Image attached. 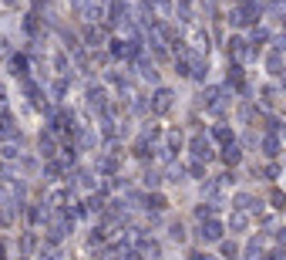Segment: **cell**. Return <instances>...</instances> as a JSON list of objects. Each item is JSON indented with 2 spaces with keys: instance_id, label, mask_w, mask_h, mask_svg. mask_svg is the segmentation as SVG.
Returning <instances> with one entry per match:
<instances>
[{
  "instance_id": "obj_12",
  "label": "cell",
  "mask_w": 286,
  "mask_h": 260,
  "mask_svg": "<svg viewBox=\"0 0 286 260\" xmlns=\"http://www.w3.org/2000/svg\"><path fill=\"white\" fill-rule=\"evenodd\" d=\"M94 166H98V172H115V159H111V156H101Z\"/></svg>"
},
{
  "instance_id": "obj_7",
  "label": "cell",
  "mask_w": 286,
  "mask_h": 260,
  "mask_svg": "<svg viewBox=\"0 0 286 260\" xmlns=\"http://www.w3.org/2000/svg\"><path fill=\"white\" fill-rule=\"evenodd\" d=\"M229 226H232V230H236V233H242V230L249 226V216H246V213H242V210H239V213H232Z\"/></svg>"
},
{
  "instance_id": "obj_16",
  "label": "cell",
  "mask_w": 286,
  "mask_h": 260,
  "mask_svg": "<svg viewBox=\"0 0 286 260\" xmlns=\"http://www.w3.org/2000/svg\"><path fill=\"white\" fill-rule=\"evenodd\" d=\"M14 75H27V61L24 57H14Z\"/></svg>"
},
{
  "instance_id": "obj_22",
  "label": "cell",
  "mask_w": 286,
  "mask_h": 260,
  "mask_svg": "<svg viewBox=\"0 0 286 260\" xmlns=\"http://www.w3.org/2000/svg\"><path fill=\"white\" fill-rule=\"evenodd\" d=\"M182 146V136H175V132H172V136H168V149H178Z\"/></svg>"
},
{
  "instance_id": "obj_18",
  "label": "cell",
  "mask_w": 286,
  "mask_h": 260,
  "mask_svg": "<svg viewBox=\"0 0 286 260\" xmlns=\"http://www.w3.org/2000/svg\"><path fill=\"white\" fill-rule=\"evenodd\" d=\"M41 152H44V156H54V142L44 139V136H41Z\"/></svg>"
},
{
  "instance_id": "obj_10",
  "label": "cell",
  "mask_w": 286,
  "mask_h": 260,
  "mask_svg": "<svg viewBox=\"0 0 286 260\" xmlns=\"http://www.w3.org/2000/svg\"><path fill=\"white\" fill-rule=\"evenodd\" d=\"M222 159H226V162H232V166H236V162H239V149L232 146V142H226V149H222Z\"/></svg>"
},
{
  "instance_id": "obj_6",
  "label": "cell",
  "mask_w": 286,
  "mask_h": 260,
  "mask_svg": "<svg viewBox=\"0 0 286 260\" xmlns=\"http://www.w3.org/2000/svg\"><path fill=\"white\" fill-rule=\"evenodd\" d=\"M138 253H145V257H158L162 250H158L155 240H138Z\"/></svg>"
},
{
  "instance_id": "obj_8",
  "label": "cell",
  "mask_w": 286,
  "mask_h": 260,
  "mask_svg": "<svg viewBox=\"0 0 286 260\" xmlns=\"http://www.w3.org/2000/svg\"><path fill=\"white\" fill-rule=\"evenodd\" d=\"M263 152H266V156H276V152H279V139H276V136H266L263 139Z\"/></svg>"
},
{
  "instance_id": "obj_20",
  "label": "cell",
  "mask_w": 286,
  "mask_h": 260,
  "mask_svg": "<svg viewBox=\"0 0 286 260\" xmlns=\"http://www.w3.org/2000/svg\"><path fill=\"white\" fill-rule=\"evenodd\" d=\"M84 41H88V44H98V31L88 27V31H84Z\"/></svg>"
},
{
  "instance_id": "obj_23",
  "label": "cell",
  "mask_w": 286,
  "mask_h": 260,
  "mask_svg": "<svg viewBox=\"0 0 286 260\" xmlns=\"http://www.w3.org/2000/svg\"><path fill=\"white\" fill-rule=\"evenodd\" d=\"M222 253L226 257H236V243H222Z\"/></svg>"
},
{
  "instance_id": "obj_11",
  "label": "cell",
  "mask_w": 286,
  "mask_h": 260,
  "mask_svg": "<svg viewBox=\"0 0 286 260\" xmlns=\"http://www.w3.org/2000/svg\"><path fill=\"white\" fill-rule=\"evenodd\" d=\"M229 51L236 57H242V54H246V41H242V37H229Z\"/></svg>"
},
{
  "instance_id": "obj_24",
  "label": "cell",
  "mask_w": 286,
  "mask_h": 260,
  "mask_svg": "<svg viewBox=\"0 0 286 260\" xmlns=\"http://www.w3.org/2000/svg\"><path fill=\"white\" fill-rule=\"evenodd\" d=\"M276 240H279V243H286V226H279V230H276Z\"/></svg>"
},
{
  "instance_id": "obj_14",
  "label": "cell",
  "mask_w": 286,
  "mask_h": 260,
  "mask_svg": "<svg viewBox=\"0 0 286 260\" xmlns=\"http://www.w3.org/2000/svg\"><path fill=\"white\" fill-rule=\"evenodd\" d=\"M67 203V192L64 189H57V192H51V206H57V210H61V206Z\"/></svg>"
},
{
  "instance_id": "obj_15",
  "label": "cell",
  "mask_w": 286,
  "mask_h": 260,
  "mask_svg": "<svg viewBox=\"0 0 286 260\" xmlns=\"http://www.w3.org/2000/svg\"><path fill=\"white\" fill-rule=\"evenodd\" d=\"M263 253V243L259 240H249V247H246V257H259Z\"/></svg>"
},
{
  "instance_id": "obj_19",
  "label": "cell",
  "mask_w": 286,
  "mask_h": 260,
  "mask_svg": "<svg viewBox=\"0 0 286 260\" xmlns=\"http://www.w3.org/2000/svg\"><path fill=\"white\" fill-rule=\"evenodd\" d=\"M148 206H152V210H165V196H152V200H148Z\"/></svg>"
},
{
  "instance_id": "obj_17",
  "label": "cell",
  "mask_w": 286,
  "mask_h": 260,
  "mask_svg": "<svg viewBox=\"0 0 286 260\" xmlns=\"http://www.w3.org/2000/svg\"><path fill=\"white\" fill-rule=\"evenodd\" d=\"M236 203H239V210H249V206H253V196H246V192H239V196H236Z\"/></svg>"
},
{
  "instance_id": "obj_25",
  "label": "cell",
  "mask_w": 286,
  "mask_h": 260,
  "mask_svg": "<svg viewBox=\"0 0 286 260\" xmlns=\"http://www.w3.org/2000/svg\"><path fill=\"white\" fill-rule=\"evenodd\" d=\"M0 102H4V85H0Z\"/></svg>"
},
{
  "instance_id": "obj_13",
  "label": "cell",
  "mask_w": 286,
  "mask_h": 260,
  "mask_svg": "<svg viewBox=\"0 0 286 260\" xmlns=\"http://www.w3.org/2000/svg\"><path fill=\"white\" fill-rule=\"evenodd\" d=\"M212 136L219 139V142H232V132L226 128V125H216V128H212Z\"/></svg>"
},
{
  "instance_id": "obj_9",
  "label": "cell",
  "mask_w": 286,
  "mask_h": 260,
  "mask_svg": "<svg viewBox=\"0 0 286 260\" xmlns=\"http://www.w3.org/2000/svg\"><path fill=\"white\" fill-rule=\"evenodd\" d=\"M266 64H269V71H273V75H279V68H283V54H279V47L269 54V61H266Z\"/></svg>"
},
{
  "instance_id": "obj_4",
  "label": "cell",
  "mask_w": 286,
  "mask_h": 260,
  "mask_svg": "<svg viewBox=\"0 0 286 260\" xmlns=\"http://www.w3.org/2000/svg\"><path fill=\"white\" fill-rule=\"evenodd\" d=\"M47 220H51V237L54 240H61L67 230H71V220H67V216H47Z\"/></svg>"
},
{
  "instance_id": "obj_21",
  "label": "cell",
  "mask_w": 286,
  "mask_h": 260,
  "mask_svg": "<svg viewBox=\"0 0 286 260\" xmlns=\"http://www.w3.org/2000/svg\"><path fill=\"white\" fill-rule=\"evenodd\" d=\"M172 240H185V230H182V223L172 226Z\"/></svg>"
},
{
  "instance_id": "obj_2",
  "label": "cell",
  "mask_w": 286,
  "mask_h": 260,
  "mask_svg": "<svg viewBox=\"0 0 286 260\" xmlns=\"http://www.w3.org/2000/svg\"><path fill=\"white\" fill-rule=\"evenodd\" d=\"M172 98H175V95H172L168 88H158V91H155V98H152V112L155 115H165L168 108H172Z\"/></svg>"
},
{
  "instance_id": "obj_5",
  "label": "cell",
  "mask_w": 286,
  "mask_h": 260,
  "mask_svg": "<svg viewBox=\"0 0 286 260\" xmlns=\"http://www.w3.org/2000/svg\"><path fill=\"white\" fill-rule=\"evenodd\" d=\"M88 102H91V108H101V105H105V88L91 85V88H88Z\"/></svg>"
},
{
  "instance_id": "obj_1",
  "label": "cell",
  "mask_w": 286,
  "mask_h": 260,
  "mask_svg": "<svg viewBox=\"0 0 286 260\" xmlns=\"http://www.w3.org/2000/svg\"><path fill=\"white\" fill-rule=\"evenodd\" d=\"M199 237H202V240H209V243L222 240V223H219V220H212V216H206V223L199 226Z\"/></svg>"
},
{
  "instance_id": "obj_3",
  "label": "cell",
  "mask_w": 286,
  "mask_h": 260,
  "mask_svg": "<svg viewBox=\"0 0 286 260\" xmlns=\"http://www.w3.org/2000/svg\"><path fill=\"white\" fill-rule=\"evenodd\" d=\"M192 156L209 162V159H212V142L206 136H196V139H192Z\"/></svg>"
}]
</instances>
